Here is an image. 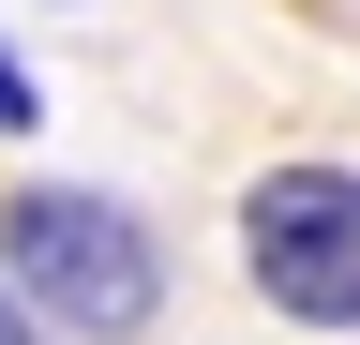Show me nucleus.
Wrapping results in <instances>:
<instances>
[{"mask_svg":"<svg viewBox=\"0 0 360 345\" xmlns=\"http://www.w3.org/2000/svg\"><path fill=\"white\" fill-rule=\"evenodd\" d=\"M0 271H15V300L60 345H135V330L165 315V240H150V210L105 195V181L0 195Z\"/></svg>","mask_w":360,"mask_h":345,"instance_id":"nucleus-1","label":"nucleus"},{"mask_svg":"<svg viewBox=\"0 0 360 345\" xmlns=\"http://www.w3.org/2000/svg\"><path fill=\"white\" fill-rule=\"evenodd\" d=\"M240 271L285 330H360V165H255Z\"/></svg>","mask_w":360,"mask_h":345,"instance_id":"nucleus-2","label":"nucleus"},{"mask_svg":"<svg viewBox=\"0 0 360 345\" xmlns=\"http://www.w3.org/2000/svg\"><path fill=\"white\" fill-rule=\"evenodd\" d=\"M30 120H45V91L15 75V46H0V136H30Z\"/></svg>","mask_w":360,"mask_h":345,"instance_id":"nucleus-3","label":"nucleus"},{"mask_svg":"<svg viewBox=\"0 0 360 345\" xmlns=\"http://www.w3.org/2000/svg\"><path fill=\"white\" fill-rule=\"evenodd\" d=\"M0 345H60V330H45L30 300H15V271H0Z\"/></svg>","mask_w":360,"mask_h":345,"instance_id":"nucleus-4","label":"nucleus"}]
</instances>
